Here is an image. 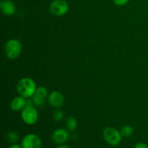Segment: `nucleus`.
I'll return each mask as SVG.
<instances>
[{
    "instance_id": "obj_1",
    "label": "nucleus",
    "mask_w": 148,
    "mask_h": 148,
    "mask_svg": "<svg viewBox=\"0 0 148 148\" xmlns=\"http://www.w3.org/2000/svg\"><path fill=\"white\" fill-rule=\"evenodd\" d=\"M36 89V82L30 77H23L17 82V90L19 94L26 99L33 97Z\"/></svg>"
},
{
    "instance_id": "obj_2",
    "label": "nucleus",
    "mask_w": 148,
    "mask_h": 148,
    "mask_svg": "<svg viewBox=\"0 0 148 148\" xmlns=\"http://www.w3.org/2000/svg\"><path fill=\"white\" fill-rule=\"evenodd\" d=\"M21 118L27 125H33L38 119V113L31 103H27L26 106L21 111Z\"/></svg>"
},
{
    "instance_id": "obj_3",
    "label": "nucleus",
    "mask_w": 148,
    "mask_h": 148,
    "mask_svg": "<svg viewBox=\"0 0 148 148\" xmlns=\"http://www.w3.org/2000/svg\"><path fill=\"white\" fill-rule=\"evenodd\" d=\"M22 51V45L16 39H10L6 43L4 52L7 57L10 59H15L20 56Z\"/></svg>"
},
{
    "instance_id": "obj_4",
    "label": "nucleus",
    "mask_w": 148,
    "mask_h": 148,
    "mask_svg": "<svg viewBox=\"0 0 148 148\" xmlns=\"http://www.w3.org/2000/svg\"><path fill=\"white\" fill-rule=\"evenodd\" d=\"M103 135L105 141L111 146L119 145L121 142V138H122V135L119 131L114 127H110L104 129L103 132Z\"/></svg>"
},
{
    "instance_id": "obj_5",
    "label": "nucleus",
    "mask_w": 148,
    "mask_h": 148,
    "mask_svg": "<svg viewBox=\"0 0 148 148\" xmlns=\"http://www.w3.org/2000/svg\"><path fill=\"white\" fill-rule=\"evenodd\" d=\"M49 10L53 16L62 17L67 13L69 4L66 0H54L51 3Z\"/></svg>"
},
{
    "instance_id": "obj_6",
    "label": "nucleus",
    "mask_w": 148,
    "mask_h": 148,
    "mask_svg": "<svg viewBox=\"0 0 148 148\" xmlns=\"http://www.w3.org/2000/svg\"><path fill=\"white\" fill-rule=\"evenodd\" d=\"M23 148H42V141L40 137L35 134H27L21 142Z\"/></svg>"
},
{
    "instance_id": "obj_7",
    "label": "nucleus",
    "mask_w": 148,
    "mask_h": 148,
    "mask_svg": "<svg viewBox=\"0 0 148 148\" xmlns=\"http://www.w3.org/2000/svg\"><path fill=\"white\" fill-rule=\"evenodd\" d=\"M51 139L56 144L64 145L69 139V134L67 130L64 129H57L52 133Z\"/></svg>"
},
{
    "instance_id": "obj_8",
    "label": "nucleus",
    "mask_w": 148,
    "mask_h": 148,
    "mask_svg": "<svg viewBox=\"0 0 148 148\" xmlns=\"http://www.w3.org/2000/svg\"><path fill=\"white\" fill-rule=\"evenodd\" d=\"M48 101L51 106L54 108H60L64 103V97L62 92L54 90L49 94Z\"/></svg>"
},
{
    "instance_id": "obj_9",
    "label": "nucleus",
    "mask_w": 148,
    "mask_h": 148,
    "mask_svg": "<svg viewBox=\"0 0 148 148\" xmlns=\"http://www.w3.org/2000/svg\"><path fill=\"white\" fill-rule=\"evenodd\" d=\"M0 9L6 16H11L15 12V5L11 0H2L0 2Z\"/></svg>"
},
{
    "instance_id": "obj_10",
    "label": "nucleus",
    "mask_w": 148,
    "mask_h": 148,
    "mask_svg": "<svg viewBox=\"0 0 148 148\" xmlns=\"http://www.w3.org/2000/svg\"><path fill=\"white\" fill-rule=\"evenodd\" d=\"M27 103V101H26V98L20 95V96L16 97L10 103V108L14 111H22L26 106Z\"/></svg>"
},
{
    "instance_id": "obj_11",
    "label": "nucleus",
    "mask_w": 148,
    "mask_h": 148,
    "mask_svg": "<svg viewBox=\"0 0 148 148\" xmlns=\"http://www.w3.org/2000/svg\"><path fill=\"white\" fill-rule=\"evenodd\" d=\"M66 127L69 131H75L77 127V121L74 117H68L66 120Z\"/></svg>"
},
{
    "instance_id": "obj_12",
    "label": "nucleus",
    "mask_w": 148,
    "mask_h": 148,
    "mask_svg": "<svg viewBox=\"0 0 148 148\" xmlns=\"http://www.w3.org/2000/svg\"><path fill=\"white\" fill-rule=\"evenodd\" d=\"M48 91L45 87H39L36 89V92H35L33 96H36L37 98H40V99L45 100V98L47 97Z\"/></svg>"
},
{
    "instance_id": "obj_13",
    "label": "nucleus",
    "mask_w": 148,
    "mask_h": 148,
    "mask_svg": "<svg viewBox=\"0 0 148 148\" xmlns=\"http://www.w3.org/2000/svg\"><path fill=\"white\" fill-rule=\"evenodd\" d=\"M120 132H121L122 137H130L132 135L133 133H134V130H133V128L131 127V126L126 125V126H124V127L121 128Z\"/></svg>"
},
{
    "instance_id": "obj_14",
    "label": "nucleus",
    "mask_w": 148,
    "mask_h": 148,
    "mask_svg": "<svg viewBox=\"0 0 148 148\" xmlns=\"http://www.w3.org/2000/svg\"><path fill=\"white\" fill-rule=\"evenodd\" d=\"M6 138H7V141L9 143H12V144H14V143H17V142L18 141L19 136L17 133L15 132L10 131L7 134Z\"/></svg>"
},
{
    "instance_id": "obj_15",
    "label": "nucleus",
    "mask_w": 148,
    "mask_h": 148,
    "mask_svg": "<svg viewBox=\"0 0 148 148\" xmlns=\"http://www.w3.org/2000/svg\"><path fill=\"white\" fill-rule=\"evenodd\" d=\"M44 102H45V100L40 99V98H37V97H36V96H33V104H35V105L37 106H38V107L42 106L44 104Z\"/></svg>"
},
{
    "instance_id": "obj_16",
    "label": "nucleus",
    "mask_w": 148,
    "mask_h": 148,
    "mask_svg": "<svg viewBox=\"0 0 148 148\" xmlns=\"http://www.w3.org/2000/svg\"><path fill=\"white\" fill-rule=\"evenodd\" d=\"M64 118V113L62 111H57L55 112L53 115V119L56 121H60L61 120L63 119Z\"/></svg>"
},
{
    "instance_id": "obj_17",
    "label": "nucleus",
    "mask_w": 148,
    "mask_h": 148,
    "mask_svg": "<svg viewBox=\"0 0 148 148\" xmlns=\"http://www.w3.org/2000/svg\"><path fill=\"white\" fill-rule=\"evenodd\" d=\"M114 4L117 6H124L129 2L130 0H113Z\"/></svg>"
},
{
    "instance_id": "obj_18",
    "label": "nucleus",
    "mask_w": 148,
    "mask_h": 148,
    "mask_svg": "<svg viewBox=\"0 0 148 148\" xmlns=\"http://www.w3.org/2000/svg\"><path fill=\"white\" fill-rule=\"evenodd\" d=\"M134 148H148V146L144 143H139L134 145Z\"/></svg>"
},
{
    "instance_id": "obj_19",
    "label": "nucleus",
    "mask_w": 148,
    "mask_h": 148,
    "mask_svg": "<svg viewBox=\"0 0 148 148\" xmlns=\"http://www.w3.org/2000/svg\"><path fill=\"white\" fill-rule=\"evenodd\" d=\"M9 148H23V147H22L21 145H18L17 144V143H14V144H12L9 147Z\"/></svg>"
},
{
    "instance_id": "obj_20",
    "label": "nucleus",
    "mask_w": 148,
    "mask_h": 148,
    "mask_svg": "<svg viewBox=\"0 0 148 148\" xmlns=\"http://www.w3.org/2000/svg\"><path fill=\"white\" fill-rule=\"evenodd\" d=\"M56 148H70L69 147V146H67V145H59V146H58Z\"/></svg>"
}]
</instances>
